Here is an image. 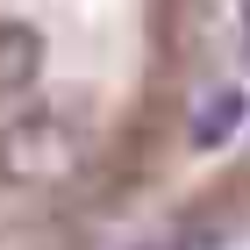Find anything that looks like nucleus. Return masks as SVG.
Wrapping results in <instances>:
<instances>
[{"mask_svg":"<svg viewBox=\"0 0 250 250\" xmlns=\"http://www.w3.org/2000/svg\"><path fill=\"white\" fill-rule=\"evenodd\" d=\"M0 165L7 172H58L64 165V122L58 115H29V122H15V129L0 136Z\"/></svg>","mask_w":250,"mask_h":250,"instance_id":"nucleus-1","label":"nucleus"},{"mask_svg":"<svg viewBox=\"0 0 250 250\" xmlns=\"http://www.w3.org/2000/svg\"><path fill=\"white\" fill-rule=\"evenodd\" d=\"M129 250H179V243H172V236H136Z\"/></svg>","mask_w":250,"mask_h":250,"instance_id":"nucleus-3","label":"nucleus"},{"mask_svg":"<svg viewBox=\"0 0 250 250\" xmlns=\"http://www.w3.org/2000/svg\"><path fill=\"white\" fill-rule=\"evenodd\" d=\"M236 129H243V93L222 86V93H208V100H200V115H193V150H222Z\"/></svg>","mask_w":250,"mask_h":250,"instance_id":"nucleus-2","label":"nucleus"}]
</instances>
